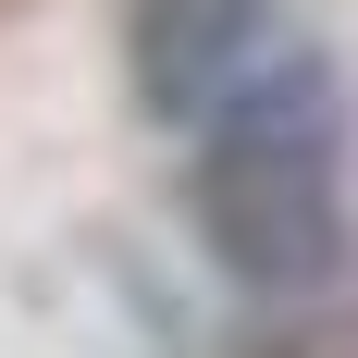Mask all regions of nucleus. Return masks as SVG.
<instances>
[{"instance_id":"f257e3e1","label":"nucleus","mask_w":358,"mask_h":358,"mask_svg":"<svg viewBox=\"0 0 358 358\" xmlns=\"http://www.w3.org/2000/svg\"><path fill=\"white\" fill-rule=\"evenodd\" d=\"M185 210L210 272L248 296H322L346 272V99L309 50H272L198 124Z\"/></svg>"},{"instance_id":"f03ea898","label":"nucleus","mask_w":358,"mask_h":358,"mask_svg":"<svg viewBox=\"0 0 358 358\" xmlns=\"http://www.w3.org/2000/svg\"><path fill=\"white\" fill-rule=\"evenodd\" d=\"M272 0H124V87L148 124H210L259 62H272Z\"/></svg>"}]
</instances>
